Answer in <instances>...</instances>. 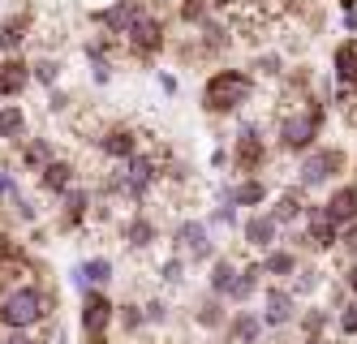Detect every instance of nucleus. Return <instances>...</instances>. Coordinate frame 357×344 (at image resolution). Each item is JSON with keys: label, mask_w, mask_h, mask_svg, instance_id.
<instances>
[{"label": "nucleus", "mask_w": 357, "mask_h": 344, "mask_svg": "<svg viewBox=\"0 0 357 344\" xmlns=\"http://www.w3.org/2000/svg\"><path fill=\"white\" fill-rule=\"evenodd\" d=\"M61 310V293L43 280H26L13 288H0V327L5 331H39Z\"/></svg>", "instance_id": "f257e3e1"}, {"label": "nucleus", "mask_w": 357, "mask_h": 344, "mask_svg": "<svg viewBox=\"0 0 357 344\" xmlns=\"http://www.w3.org/2000/svg\"><path fill=\"white\" fill-rule=\"evenodd\" d=\"M323 125H327V99L310 95L297 108H284L275 117V147L284 155H305L310 147H319Z\"/></svg>", "instance_id": "f03ea898"}, {"label": "nucleus", "mask_w": 357, "mask_h": 344, "mask_svg": "<svg viewBox=\"0 0 357 344\" xmlns=\"http://www.w3.org/2000/svg\"><path fill=\"white\" fill-rule=\"evenodd\" d=\"M254 82L250 69H215L207 82H202V112L207 117H237L245 103H254Z\"/></svg>", "instance_id": "7ed1b4c3"}, {"label": "nucleus", "mask_w": 357, "mask_h": 344, "mask_svg": "<svg viewBox=\"0 0 357 344\" xmlns=\"http://www.w3.org/2000/svg\"><path fill=\"white\" fill-rule=\"evenodd\" d=\"M349 172V155H344V147H327V142H319V147H310L297 160V190H323V185H336L340 177Z\"/></svg>", "instance_id": "20e7f679"}, {"label": "nucleus", "mask_w": 357, "mask_h": 344, "mask_svg": "<svg viewBox=\"0 0 357 344\" xmlns=\"http://www.w3.org/2000/svg\"><path fill=\"white\" fill-rule=\"evenodd\" d=\"M271 160V147H267V134L259 121H241L233 147H228V164H233L237 177H259Z\"/></svg>", "instance_id": "39448f33"}, {"label": "nucleus", "mask_w": 357, "mask_h": 344, "mask_svg": "<svg viewBox=\"0 0 357 344\" xmlns=\"http://www.w3.org/2000/svg\"><path fill=\"white\" fill-rule=\"evenodd\" d=\"M168 47V31H164V17L155 13V9H146L130 31H125V39H121V57H130V61H142V65H151L160 57V52Z\"/></svg>", "instance_id": "423d86ee"}, {"label": "nucleus", "mask_w": 357, "mask_h": 344, "mask_svg": "<svg viewBox=\"0 0 357 344\" xmlns=\"http://www.w3.org/2000/svg\"><path fill=\"white\" fill-rule=\"evenodd\" d=\"M95 151L104 155L108 164H125L130 155L142 151V134L134 125H125V121H112V125H99L95 129Z\"/></svg>", "instance_id": "0eeeda50"}, {"label": "nucleus", "mask_w": 357, "mask_h": 344, "mask_svg": "<svg viewBox=\"0 0 357 344\" xmlns=\"http://www.w3.org/2000/svg\"><path fill=\"white\" fill-rule=\"evenodd\" d=\"M331 77H336V103L349 112L357 108V39H340L331 52Z\"/></svg>", "instance_id": "6e6552de"}, {"label": "nucleus", "mask_w": 357, "mask_h": 344, "mask_svg": "<svg viewBox=\"0 0 357 344\" xmlns=\"http://www.w3.org/2000/svg\"><path fill=\"white\" fill-rule=\"evenodd\" d=\"M172 246L185 262H211L215 258V241H211L207 220H181L172 232Z\"/></svg>", "instance_id": "1a4fd4ad"}, {"label": "nucleus", "mask_w": 357, "mask_h": 344, "mask_svg": "<svg viewBox=\"0 0 357 344\" xmlns=\"http://www.w3.org/2000/svg\"><path fill=\"white\" fill-rule=\"evenodd\" d=\"M56 232H82L91 224V207H95V194L86 185H69V190L56 198Z\"/></svg>", "instance_id": "9d476101"}, {"label": "nucleus", "mask_w": 357, "mask_h": 344, "mask_svg": "<svg viewBox=\"0 0 357 344\" xmlns=\"http://www.w3.org/2000/svg\"><path fill=\"white\" fill-rule=\"evenodd\" d=\"M112 319H116V301L104 293V288H86V293H82V310H78L82 336H108Z\"/></svg>", "instance_id": "9b49d317"}, {"label": "nucleus", "mask_w": 357, "mask_h": 344, "mask_svg": "<svg viewBox=\"0 0 357 344\" xmlns=\"http://www.w3.org/2000/svg\"><path fill=\"white\" fill-rule=\"evenodd\" d=\"M35 39V13L13 9L0 17V57H22V47Z\"/></svg>", "instance_id": "f8f14e48"}, {"label": "nucleus", "mask_w": 357, "mask_h": 344, "mask_svg": "<svg viewBox=\"0 0 357 344\" xmlns=\"http://www.w3.org/2000/svg\"><path fill=\"white\" fill-rule=\"evenodd\" d=\"M259 319H263V327H271V331H280V327L297 323V297L289 293L284 284L263 288V310H259Z\"/></svg>", "instance_id": "ddd939ff"}, {"label": "nucleus", "mask_w": 357, "mask_h": 344, "mask_svg": "<svg viewBox=\"0 0 357 344\" xmlns=\"http://www.w3.org/2000/svg\"><path fill=\"white\" fill-rule=\"evenodd\" d=\"M301 224H305V250H314V254H327V250H336V237H340V228L327 220V211H323V202H310L305 207V216H301Z\"/></svg>", "instance_id": "4468645a"}, {"label": "nucleus", "mask_w": 357, "mask_h": 344, "mask_svg": "<svg viewBox=\"0 0 357 344\" xmlns=\"http://www.w3.org/2000/svg\"><path fill=\"white\" fill-rule=\"evenodd\" d=\"M267 198H271V185L263 181V177H241L237 185H224L220 190V202H228V207H250V211H259V207H267Z\"/></svg>", "instance_id": "2eb2a0df"}, {"label": "nucleus", "mask_w": 357, "mask_h": 344, "mask_svg": "<svg viewBox=\"0 0 357 344\" xmlns=\"http://www.w3.org/2000/svg\"><path fill=\"white\" fill-rule=\"evenodd\" d=\"M241 241H245L250 250L267 254L271 246H280V224L267 216V211H250V216H245V224H241Z\"/></svg>", "instance_id": "dca6fc26"}, {"label": "nucleus", "mask_w": 357, "mask_h": 344, "mask_svg": "<svg viewBox=\"0 0 357 344\" xmlns=\"http://www.w3.org/2000/svg\"><path fill=\"white\" fill-rule=\"evenodd\" d=\"M271 207H267V216L280 224V228H293L301 216H305V207H310V198H305V190H297V185H289V190H280V194H271L267 198Z\"/></svg>", "instance_id": "f3484780"}, {"label": "nucleus", "mask_w": 357, "mask_h": 344, "mask_svg": "<svg viewBox=\"0 0 357 344\" xmlns=\"http://www.w3.org/2000/svg\"><path fill=\"white\" fill-rule=\"evenodd\" d=\"M121 241H125V250H134V254H146L151 246L160 241V224L151 220L146 211H134V216L121 224Z\"/></svg>", "instance_id": "a211bd4d"}, {"label": "nucleus", "mask_w": 357, "mask_h": 344, "mask_svg": "<svg viewBox=\"0 0 357 344\" xmlns=\"http://www.w3.org/2000/svg\"><path fill=\"white\" fill-rule=\"evenodd\" d=\"M112 258H104V254H95V258H82L78 267L69 271V284L78 288V293H86V288H108L112 284Z\"/></svg>", "instance_id": "6ab92c4d"}, {"label": "nucleus", "mask_w": 357, "mask_h": 344, "mask_svg": "<svg viewBox=\"0 0 357 344\" xmlns=\"http://www.w3.org/2000/svg\"><path fill=\"white\" fill-rule=\"evenodd\" d=\"M35 177H39V190H43V194L61 198L69 185H78V164H73L69 155H56V160H52V164H43Z\"/></svg>", "instance_id": "aec40b11"}, {"label": "nucleus", "mask_w": 357, "mask_h": 344, "mask_svg": "<svg viewBox=\"0 0 357 344\" xmlns=\"http://www.w3.org/2000/svg\"><path fill=\"white\" fill-rule=\"evenodd\" d=\"M31 87V61L26 57H0V99H22Z\"/></svg>", "instance_id": "412c9836"}, {"label": "nucleus", "mask_w": 357, "mask_h": 344, "mask_svg": "<svg viewBox=\"0 0 357 344\" xmlns=\"http://www.w3.org/2000/svg\"><path fill=\"white\" fill-rule=\"evenodd\" d=\"M323 211H327V220L336 224V228H344V224H353L357 220V181H340L336 190L327 194V202H323Z\"/></svg>", "instance_id": "4be33fe9"}, {"label": "nucleus", "mask_w": 357, "mask_h": 344, "mask_svg": "<svg viewBox=\"0 0 357 344\" xmlns=\"http://www.w3.org/2000/svg\"><path fill=\"white\" fill-rule=\"evenodd\" d=\"M31 138V112L22 103H0V142L22 147Z\"/></svg>", "instance_id": "5701e85b"}, {"label": "nucleus", "mask_w": 357, "mask_h": 344, "mask_svg": "<svg viewBox=\"0 0 357 344\" xmlns=\"http://www.w3.org/2000/svg\"><path fill=\"white\" fill-rule=\"evenodd\" d=\"M263 331H267V327H263V319H259L254 310H237L233 319L224 323V336H228L224 344H259Z\"/></svg>", "instance_id": "b1692460"}, {"label": "nucleus", "mask_w": 357, "mask_h": 344, "mask_svg": "<svg viewBox=\"0 0 357 344\" xmlns=\"http://www.w3.org/2000/svg\"><path fill=\"white\" fill-rule=\"evenodd\" d=\"M297 267H301V258H297V250H289V246H271V250L259 258V271L271 276V280H293Z\"/></svg>", "instance_id": "393cba45"}, {"label": "nucleus", "mask_w": 357, "mask_h": 344, "mask_svg": "<svg viewBox=\"0 0 357 344\" xmlns=\"http://www.w3.org/2000/svg\"><path fill=\"white\" fill-rule=\"evenodd\" d=\"M259 280H263L259 262H245V267H237V276H233V284H228L224 301H233V306H245L254 293H259Z\"/></svg>", "instance_id": "a878e982"}, {"label": "nucleus", "mask_w": 357, "mask_h": 344, "mask_svg": "<svg viewBox=\"0 0 357 344\" xmlns=\"http://www.w3.org/2000/svg\"><path fill=\"white\" fill-rule=\"evenodd\" d=\"M17 151H22V168H26V172H39L43 164H52V160H56V155H61L52 138H35V134H31L26 142H22Z\"/></svg>", "instance_id": "bb28decb"}, {"label": "nucleus", "mask_w": 357, "mask_h": 344, "mask_svg": "<svg viewBox=\"0 0 357 344\" xmlns=\"http://www.w3.org/2000/svg\"><path fill=\"white\" fill-rule=\"evenodd\" d=\"M233 276H237V262H233V258H224V254H215V258H211V276H207L211 297L224 301V293H228V284H233Z\"/></svg>", "instance_id": "cd10ccee"}, {"label": "nucleus", "mask_w": 357, "mask_h": 344, "mask_svg": "<svg viewBox=\"0 0 357 344\" xmlns=\"http://www.w3.org/2000/svg\"><path fill=\"white\" fill-rule=\"evenodd\" d=\"M194 323H198V327H207V331H220V327L228 323V310H224V301L207 293V297L198 301V310H194Z\"/></svg>", "instance_id": "c85d7f7f"}, {"label": "nucleus", "mask_w": 357, "mask_h": 344, "mask_svg": "<svg viewBox=\"0 0 357 344\" xmlns=\"http://www.w3.org/2000/svg\"><path fill=\"white\" fill-rule=\"evenodd\" d=\"M61 57H52V52H43V57H35L31 61V82H39V87H47V91H52L56 82H61Z\"/></svg>", "instance_id": "c756f323"}, {"label": "nucleus", "mask_w": 357, "mask_h": 344, "mask_svg": "<svg viewBox=\"0 0 357 344\" xmlns=\"http://www.w3.org/2000/svg\"><path fill=\"white\" fill-rule=\"evenodd\" d=\"M319 288H323V271L319 267H297L293 271V284H289L293 297H310V293H319Z\"/></svg>", "instance_id": "7c9ffc66"}, {"label": "nucleus", "mask_w": 357, "mask_h": 344, "mask_svg": "<svg viewBox=\"0 0 357 344\" xmlns=\"http://www.w3.org/2000/svg\"><path fill=\"white\" fill-rule=\"evenodd\" d=\"M327 323H331V310H319V306L297 310V327H301V336H323Z\"/></svg>", "instance_id": "2f4dec72"}, {"label": "nucleus", "mask_w": 357, "mask_h": 344, "mask_svg": "<svg viewBox=\"0 0 357 344\" xmlns=\"http://www.w3.org/2000/svg\"><path fill=\"white\" fill-rule=\"evenodd\" d=\"M112 323H121V331L125 336H138L146 323H142V306L138 301H125V306H116V319Z\"/></svg>", "instance_id": "473e14b6"}, {"label": "nucleus", "mask_w": 357, "mask_h": 344, "mask_svg": "<svg viewBox=\"0 0 357 344\" xmlns=\"http://www.w3.org/2000/svg\"><path fill=\"white\" fill-rule=\"evenodd\" d=\"M211 13H215L211 0H181V9H176V17H181L185 26H202Z\"/></svg>", "instance_id": "72a5a7b5"}, {"label": "nucleus", "mask_w": 357, "mask_h": 344, "mask_svg": "<svg viewBox=\"0 0 357 344\" xmlns=\"http://www.w3.org/2000/svg\"><path fill=\"white\" fill-rule=\"evenodd\" d=\"M160 284H168V288L185 284V258H181V254H172V258L160 262Z\"/></svg>", "instance_id": "f704fd0d"}, {"label": "nucleus", "mask_w": 357, "mask_h": 344, "mask_svg": "<svg viewBox=\"0 0 357 344\" xmlns=\"http://www.w3.org/2000/svg\"><path fill=\"white\" fill-rule=\"evenodd\" d=\"M336 327H340V336H357V297L336 306Z\"/></svg>", "instance_id": "c9c22d12"}, {"label": "nucleus", "mask_w": 357, "mask_h": 344, "mask_svg": "<svg viewBox=\"0 0 357 344\" xmlns=\"http://www.w3.org/2000/svg\"><path fill=\"white\" fill-rule=\"evenodd\" d=\"M9 207H13V220H17V224H35V220H39V207H35V198H26V194H17Z\"/></svg>", "instance_id": "e433bc0d"}, {"label": "nucleus", "mask_w": 357, "mask_h": 344, "mask_svg": "<svg viewBox=\"0 0 357 344\" xmlns=\"http://www.w3.org/2000/svg\"><path fill=\"white\" fill-rule=\"evenodd\" d=\"M142 323H146V327H164V323H168V301L151 297V301L142 306Z\"/></svg>", "instance_id": "4c0bfd02"}, {"label": "nucleus", "mask_w": 357, "mask_h": 344, "mask_svg": "<svg viewBox=\"0 0 357 344\" xmlns=\"http://www.w3.org/2000/svg\"><path fill=\"white\" fill-rule=\"evenodd\" d=\"M254 73H263V77H284V61H280V52H263V57L254 61Z\"/></svg>", "instance_id": "58836bf2"}, {"label": "nucleus", "mask_w": 357, "mask_h": 344, "mask_svg": "<svg viewBox=\"0 0 357 344\" xmlns=\"http://www.w3.org/2000/svg\"><path fill=\"white\" fill-rule=\"evenodd\" d=\"M241 220H237V207H228V202H220L215 211H211V220H207V228H237Z\"/></svg>", "instance_id": "ea45409f"}, {"label": "nucleus", "mask_w": 357, "mask_h": 344, "mask_svg": "<svg viewBox=\"0 0 357 344\" xmlns=\"http://www.w3.org/2000/svg\"><path fill=\"white\" fill-rule=\"evenodd\" d=\"M336 250H344L349 258H357V220L340 228V237H336Z\"/></svg>", "instance_id": "a19ab883"}, {"label": "nucleus", "mask_w": 357, "mask_h": 344, "mask_svg": "<svg viewBox=\"0 0 357 344\" xmlns=\"http://www.w3.org/2000/svg\"><path fill=\"white\" fill-rule=\"evenodd\" d=\"M22 194V185H17V177L13 172H5V168H0V202H13Z\"/></svg>", "instance_id": "79ce46f5"}, {"label": "nucleus", "mask_w": 357, "mask_h": 344, "mask_svg": "<svg viewBox=\"0 0 357 344\" xmlns=\"http://www.w3.org/2000/svg\"><path fill=\"white\" fill-rule=\"evenodd\" d=\"M47 112H69V95H65L61 87L47 91Z\"/></svg>", "instance_id": "37998d69"}, {"label": "nucleus", "mask_w": 357, "mask_h": 344, "mask_svg": "<svg viewBox=\"0 0 357 344\" xmlns=\"http://www.w3.org/2000/svg\"><path fill=\"white\" fill-rule=\"evenodd\" d=\"M0 344H47V340H43V336H35V331H9Z\"/></svg>", "instance_id": "c03bdc74"}, {"label": "nucleus", "mask_w": 357, "mask_h": 344, "mask_svg": "<svg viewBox=\"0 0 357 344\" xmlns=\"http://www.w3.org/2000/svg\"><path fill=\"white\" fill-rule=\"evenodd\" d=\"M91 77H95V87H108L112 82V65H91Z\"/></svg>", "instance_id": "a18cd8bd"}, {"label": "nucleus", "mask_w": 357, "mask_h": 344, "mask_svg": "<svg viewBox=\"0 0 357 344\" xmlns=\"http://www.w3.org/2000/svg\"><path fill=\"white\" fill-rule=\"evenodd\" d=\"M340 280H344V288H349V297H357V262H349V271H344Z\"/></svg>", "instance_id": "49530a36"}, {"label": "nucleus", "mask_w": 357, "mask_h": 344, "mask_svg": "<svg viewBox=\"0 0 357 344\" xmlns=\"http://www.w3.org/2000/svg\"><path fill=\"white\" fill-rule=\"evenodd\" d=\"M160 91H164V95H176V77H172V73H160Z\"/></svg>", "instance_id": "de8ad7c7"}, {"label": "nucleus", "mask_w": 357, "mask_h": 344, "mask_svg": "<svg viewBox=\"0 0 357 344\" xmlns=\"http://www.w3.org/2000/svg\"><path fill=\"white\" fill-rule=\"evenodd\" d=\"M344 31H349V35L357 31V5H353V9H344Z\"/></svg>", "instance_id": "09e8293b"}, {"label": "nucleus", "mask_w": 357, "mask_h": 344, "mask_svg": "<svg viewBox=\"0 0 357 344\" xmlns=\"http://www.w3.org/2000/svg\"><path fill=\"white\" fill-rule=\"evenodd\" d=\"M211 164H215V168H224V164H228V151H224V147H215V151H211Z\"/></svg>", "instance_id": "8fccbe9b"}, {"label": "nucleus", "mask_w": 357, "mask_h": 344, "mask_svg": "<svg viewBox=\"0 0 357 344\" xmlns=\"http://www.w3.org/2000/svg\"><path fill=\"white\" fill-rule=\"evenodd\" d=\"M353 172H357V160H353Z\"/></svg>", "instance_id": "3c124183"}]
</instances>
